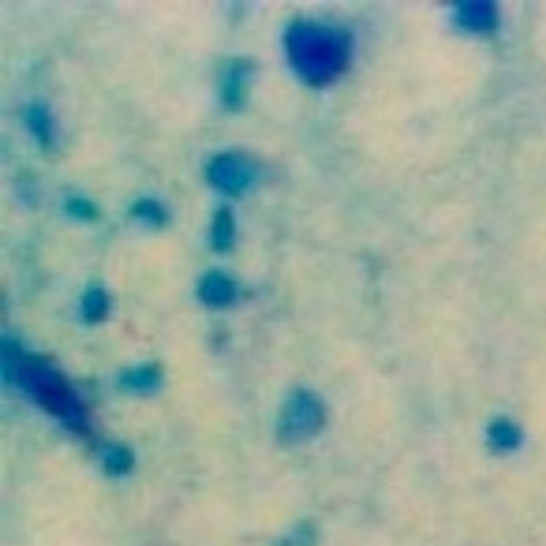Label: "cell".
<instances>
[{
  "label": "cell",
  "mask_w": 546,
  "mask_h": 546,
  "mask_svg": "<svg viewBox=\"0 0 546 546\" xmlns=\"http://www.w3.org/2000/svg\"><path fill=\"white\" fill-rule=\"evenodd\" d=\"M135 217L143 221H154V225H165V214H161V202H135Z\"/></svg>",
  "instance_id": "14"
},
{
  "label": "cell",
  "mask_w": 546,
  "mask_h": 546,
  "mask_svg": "<svg viewBox=\"0 0 546 546\" xmlns=\"http://www.w3.org/2000/svg\"><path fill=\"white\" fill-rule=\"evenodd\" d=\"M247 83H251V64L247 60H232L225 68V79H221V98L229 109H240L247 98Z\"/></svg>",
  "instance_id": "6"
},
{
  "label": "cell",
  "mask_w": 546,
  "mask_h": 546,
  "mask_svg": "<svg viewBox=\"0 0 546 546\" xmlns=\"http://www.w3.org/2000/svg\"><path fill=\"white\" fill-rule=\"evenodd\" d=\"M105 315H109V296H105V288H90L87 296H83V318H87V322H101Z\"/></svg>",
  "instance_id": "12"
},
{
  "label": "cell",
  "mask_w": 546,
  "mask_h": 546,
  "mask_svg": "<svg viewBox=\"0 0 546 546\" xmlns=\"http://www.w3.org/2000/svg\"><path fill=\"white\" fill-rule=\"evenodd\" d=\"M68 210H72L75 217H98L94 202H83V199H72V202H68Z\"/></svg>",
  "instance_id": "16"
},
{
  "label": "cell",
  "mask_w": 546,
  "mask_h": 546,
  "mask_svg": "<svg viewBox=\"0 0 546 546\" xmlns=\"http://www.w3.org/2000/svg\"><path fill=\"white\" fill-rule=\"evenodd\" d=\"M210 240H214L217 251H229L232 240H236V221H232V210L221 206L214 214V225H210Z\"/></svg>",
  "instance_id": "9"
},
{
  "label": "cell",
  "mask_w": 546,
  "mask_h": 546,
  "mask_svg": "<svg viewBox=\"0 0 546 546\" xmlns=\"http://www.w3.org/2000/svg\"><path fill=\"white\" fill-rule=\"evenodd\" d=\"M124 389H131V393H150V389L161 382L158 367H150V363H143V367H131V371H124Z\"/></svg>",
  "instance_id": "10"
},
{
  "label": "cell",
  "mask_w": 546,
  "mask_h": 546,
  "mask_svg": "<svg viewBox=\"0 0 546 546\" xmlns=\"http://www.w3.org/2000/svg\"><path fill=\"white\" fill-rule=\"evenodd\" d=\"M101 457H105V472L109 475H128L131 468H135L128 446H105L101 449Z\"/></svg>",
  "instance_id": "11"
},
{
  "label": "cell",
  "mask_w": 546,
  "mask_h": 546,
  "mask_svg": "<svg viewBox=\"0 0 546 546\" xmlns=\"http://www.w3.org/2000/svg\"><path fill=\"white\" fill-rule=\"evenodd\" d=\"M236 292H240L236 281L221 270H210L199 281V296H202V303H210V307H229V303L236 300Z\"/></svg>",
  "instance_id": "7"
},
{
  "label": "cell",
  "mask_w": 546,
  "mask_h": 546,
  "mask_svg": "<svg viewBox=\"0 0 546 546\" xmlns=\"http://www.w3.org/2000/svg\"><path fill=\"white\" fill-rule=\"evenodd\" d=\"M453 19H457V27L472 30V34H490L498 27V8L490 0H464L453 8Z\"/></svg>",
  "instance_id": "5"
},
{
  "label": "cell",
  "mask_w": 546,
  "mask_h": 546,
  "mask_svg": "<svg viewBox=\"0 0 546 546\" xmlns=\"http://www.w3.org/2000/svg\"><path fill=\"white\" fill-rule=\"evenodd\" d=\"M326 423V408L318 401L311 389H296L281 408V434L288 442H303V438H315Z\"/></svg>",
  "instance_id": "3"
},
{
  "label": "cell",
  "mask_w": 546,
  "mask_h": 546,
  "mask_svg": "<svg viewBox=\"0 0 546 546\" xmlns=\"http://www.w3.org/2000/svg\"><path fill=\"white\" fill-rule=\"evenodd\" d=\"M206 176H210V184H214L217 191H225V195H240V191H247V187L255 184L259 165L247 158V154L229 150V154H217V158L206 165Z\"/></svg>",
  "instance_id": "4"
},
{
  "label": "cell",
  "mask_w": 546,
  "mask_h": 546,
  "mask_svg": "<svg viewBox=\"0 0 546 546\" xmlns=\"http://www.w3.org/2000/svg\"><path fill=\"white\" fill-rule=\"evenodd\" d=\"M487 446L494 449V453H509V449L520 446V427L513 423V419H494L487 427Z\"/></svg>",
  "instance_id": "8"
},
{
  "label": "cell",
  "mask_w": 546,
  "mask_h": 546,
  "mask_svg": "<svg viewBox=\"0 0 546 546\" xmlns=\"http://www.w3.org/2000/svg\"><path fill=\"white\" fill-rule=\"evenodd\" d=\"M315 535H318L315 524H300V528L288 535V539L281 546H311V543H315Z\"/></svg>",
  "instance_id": "15"
},
{
  "label": "cell",
  "mask_w": 546,
  "mask_h": 546,
  "mask_svg": "<svg viewBox=\"0 0 546 546\" xmlns=\"http://www.w3.org/2000/svg\"><path fill=\"white\" fill-rule=\"evenodd\" d=\"M27 128L38 135V143H42V146L53 143V124H49V113H45L42 105H34V109L27 113Z\"/></svg>",
  "instance_id": "13"
},
{
  "label": "cell",
  "mask_w": 546,
  "mask_h": 546,
  "mask_svg": "<svg viewBox=\"0 0 546 546\" xmlns=\"http://www.w3.org/2000/svg\"><path fill=\"white\" fill-rule=\"evenodd\" d=\"M285 49L292 68L307 87H326L348 68V53H352V38L341 27H326V23H311L300 19L292 23L285 34Z\"/></svg>",
  "instance_id": "1"
},
{
  "label": "cell",
  "mask_w": 546,
  "mask_h": 546,
  "mask_svg": "<svg viewBox=\"0 0 546 546\" xmlns=\"http://www.w3.org/2000/svg\"><path fill=\"white\" fill-rule=\"evenodd\" d=\"M4 378L8 382H19L30 389V397L42 404L45 412H53L57 419H64L72 431H83V401L75 397V389L68 386V378H60L53 367L38 356H19L12 341H4Z\"/></svg>",
  "instance_id": "2"
}]
</instances>
